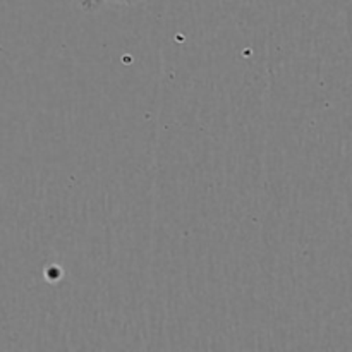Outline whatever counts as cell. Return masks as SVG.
I'll use <instances>...</instances> for the list:
<instances>
[{
  "label": "cell",
  "instance_id": "obj_1",
  "mask_svg": "<svg viewBox=\"0 0 352 352\" xmlns=\"http://www.w3.org/2000/svg\"><path fill=\"white\" fill-rule=\"evenodd\" d=\"M140 2L143 0H74L76 6H79V9L85 12H96L103 7H129Z\"/></svg>",
  "mask_w": 352,
  "mask_h": 352
}]
</instances>
